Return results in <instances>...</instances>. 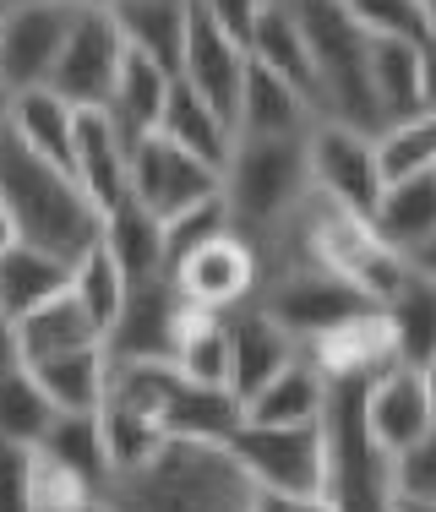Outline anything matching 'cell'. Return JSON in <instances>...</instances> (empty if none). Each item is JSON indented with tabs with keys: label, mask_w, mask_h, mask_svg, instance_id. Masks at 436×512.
I'll return each mask as SVG.
<instances>
[{
	"label": "cell",
	"mask_w": 436,
	"mask_h": 512,
	"mask_svg": "<svg viewBox=\"0 0 436 512\" xmlns=\"http://www.w3.org/2000/svg\"><path fill=\"white\" fill-rule=\"evenodd\" d=\"M0 197H6L11 229H17L22 246H39L60 262H77L82 251L99 246L104 213L71 180V169L22 148L6 115H0Z\"/></svg>",
	"instance_id": "1"
},
{
	"label": "cell",
	"mask_w": 436,
	"mask_h": 512,
	"mask_svg": "<svg viewBox=\"0 0 436 512\" xmlns=\"http://www.w3.org/2000/svg\"><path fill=\"white\" fill-rule=\"evenodd\" d=\"M257 485L246 480L224 442L164 436L159 453L109 480L104 502L115 512H246Z\"/></svg>",
	"instance_id": "2"
},
{
	"label": "cell",
	"mask_w": 436,
	"mask_h": 512,
	"mask_svg": "<svg viewBox=\"0 0 436 512\" xmlns=\"http://www.w3.org/2000/svg\"><path fill=\"white\" fill-rule=\"evenodd\" d=\"M306 197V137H246V131H235V148L224 158V213L240 240H251V246L268 240Z\"/></svg>",
	"instance_id": "3"
},
{
	"label": "cell",
	"mask_w": 436,
	"mask_h": 512,
	"mask_svg": "<svg viewBox=\"0 0 436 512\" xmlns=\"http://www.w3.org/2000/svg\"><path fill=\"white\" fill-rule=\"evenodd\" d=\"M289 6H295V22L306 33L311 82H317V115L377 137L382 115H377V99H371V82H366V33L349 22L344 0H289Z\"/></svg>",
	"instance_id": "4"
},
{
	"label": "cell",
	"mask_w": 436,
	"mask_h": 512,
	"mask_svg": "<svg viewBox=\"0 0 436 512\" xmlns=\"http://www.w3.org/2000/svg\"><path fill=\"white\" fill-rule=\"evenodd\" d=\"M229 458L246 469L257 491H284V496H322L327 485V431L322 420L311 425H251L240 420L224 436Z\"/></svg>",
	"instance_id": "5"
},
{
	"label": "cell",
	"mask_w": 436,
	"mask_h": 512,
	"mask_svg": "<svg viewBox=\"0 0 436 512\" xmlns=\"http://www.w3.org/2000/svg\"><path fill=\"white\" fill-rule=\"evenodd\" d=\"M306 169H311V191L322 202L344 207L355 218H371L382 202V164H377V142L355 126L338 120H317L306 131Z\"/></svg>",
	"instance_id": "6"
},
{
	"label": "cell",
	"mask_w": 436,
	"mask_h": 512,
	"mask_svg": "<svg viewBox=\"0 0 436 512\" xmlns=\"http://www.w3.org/2000/svg\"><path fill=\"white\" fill-rule=\"evenodd\" d=\"M120 60H126V39H120V28H115V11L109 6H77L71 33H66V44H60V60H55L44 88H55L71 109H88V104L99 109L109 99V88H115Z\"/></svg>",
	"instance_id": "7"
},
{
	"label": "cell",
	"mask_w": 436,
	"mask_h": 512,
	"mask_svg": "<svg viewBox=\"0 0 436 512\" xmlns=\"http://www.w3.org/2000/svg\"><path fill=\"white\" fill-rule=\"evenodd\" d=\"M218 191H224V169L202 164L197 153L175 148L159 131L131 142V197L153 218H175L197 202H213Z\"/></svg>",
	"instance_id": "8"
},
{
	"label": "cell",
	"mask_w": 436,
	"mask_h": 512,
	"mask_svg": "<svg viewBox=\"0 0 436 512\" xmlns=\"http://www.w3.org/2000/svg\"><path fill=\"white\" fill-rule=\"evenodd\" d=\"M164 278L175 284V295L186 311L229 316L235 306H246V300L257 295V251H251V240H240L235 229H224L218 240L191 251L186 262H175Z\"/></svg>",
	"instance_id": "9"
},
{
	"label": "cell",
	"mask_w": 436,
	"mask_h": 512,
	"mask_svg": "<svg viewBox=\"0 0 436 512\" xmlns=\"http://www.w3.org/2000/svg\"><path fill=\"white\" fill-rule=\"evenodd\" d=\"M71 17H77L71 0H28V6L0 11V88L22 93L50 82Z\"/></svg>",
	"instance_id": "10"
},
{
	"label": "cell",
	"mask_w": 436,
	"mask_h": 512,
	"mask_svg": "<svg viewBox=\"0 0 436 512\" xmlns=\"http://www.w3.org/2000/svg\"><path fill=\"white\" fill-rule=\"evenodd\" d=\"M180 322H186V306H180L175 284L159 278H142V284H126V300H120L115 322L104 327V355L109 365H137V360H169L175 355Z\"/></svg>",
	"instance_id": "11"
},
{
	"label": "cell",
	"mask_w": 436,
	"mask_h": 512,
	"mask_svg": "<svg viewBox=\"0 0 436 512\" xmlns=\"http://www.w3.org/2000/svg\"><path fill=\"white\" fill-rule=\"evenodd\" d=\"M246 44L235 39V33L224 28V22H213L208 11L191 0V22H186V50H180V71L175 77L186 82V88H197L202 99H208L218 115L235 126V104H240V82H246Z\"/></svg>",
	"instance_id": "12"
},
{
	"label": "cell",
	"mask_w": 436,
	"mask_h": 512,
	"mask_svg": "<svg viewBox=\"0 0 436 512\" xmlns=\"http://www.w3.org/2000/svg\"><path fill=\"white\" fill-rule=\"evenodd\" d=\"M360 425H366L371 447L393 458L398 447H409L415 436H426L436 425V404L426 393V376L415 365H387L382 376H371L360 387Z\"/></svg>",
	"instance_id": "13"
},
{
	"label": "cell",
	"mask_w": 436,
	"mask_h": 512,
	"mask_svg": "<svg viewBox=\"0 0 436 512\" xmlns=\"http://www.w3.org/2000/svg\"><path fill=\"white\" fill-rule=\"evenodd\" d=\"M306 360L322 371V382H371L387 365H398V344H393V327H387L382 306H371L317 333L306 344Z\"/></svg>",
	"instance_id": "14"
},
{
	"label": "cell",
	"mask_w": 436,
	"mask_h": 512,
	"mask_svg": "<svg viewBox=\"0 0 436 512\" xmlns=\"http://www.w3.org/2000/svg\"><path fill=\"white\" fill-rule=\"evenodd\" d=\"M71 180L88 191V202L99 213L131 197V142L93 104L77 109V120H71Z\"/></svg>",
	"instance_id": "15"
},
{
	"label": "cell",
	"mask_w": 436,
	"mask_h": 512,
	"mask_svg": "<svg viewBox=\"0 0 436 512\" xmlns=\"http://www.w3.org/2000/svg\"><path fill=\"white\" fill-rule=\"evenodd\" d=\"M224 327H229V393H235L240 404H246L268 376H278L289 360L300 355V344L257 306V300L235 306L224 316Z\"/></svg>",
	"instance_id": "16"
},
{
	"label": "cell",
	"mask_w": 436,
	"mask_h": 512,
	"mask_svg": "<svg viewBox=\"0 0 436 512\" xmlns=\"http://www.w3.org/2000/svg\"><path fill=\"white\" fill-rule=\"evenodd\" d=\"M311 126H317V109H311L306 93L289 77L251 60L235 104V131H246V137H306Z\"/></svg>",
	"instance_id": "17"
},
{
	"label": "cell",
	"mask_w": 436,
	"mask_h": 512,
	"mask_svg": "<svg viewBox=\"0 0 436 512\" xmlns=\"http://www.w3.org/2000/svg\"><path fill=\"white\" fill-rule=\"evenodd\" d=\"M169 82H175V71H164L159 60H148L142 50H131V44H126V60H120V71H115V88H109V99L99 109L115 120L120 137L137 142V137H148V131L159 126L164 99H169Z\"/></svg>",
	"instance_id": "18"
},
{
	"label": "cell",
	"mask_w": 436,
	"mask_h": 512,
	"mask_svg": "<svg viewBox=\"0 0 436 512\" xmlns=\"http://www.w3.org/2000/svg\"><path fill=\"white\" fill-rule=\"evenodd\" d=\"M371 229H377L398 256H420V251H426L436 240V169L387 180L377 213H371Z\"/></svg>",
	"instance_id": "19"
},
{
	"label": "cell",
	"mask_w": 436,
	"mask_h": 512,
	"mask_svg": "<svg viewBox=\"0 0 436 512\" xmlns=\"http://www.w3.org/2000/svg\"><path fill=\"white\" fill-rule=\"evenodd\" d=\"M246 55L257 60V66L278 71V77H289L311 99V109H317V82H311L306 33H300L295 6H289V0H262V6H257V22H251V33H246Z\"/></svg>",
	"instance_id": "20"
},
{
	"label": "cell",
	"mask_w": 436,
	"mask_h": 512,
	"mask_svg": "<svg viewBox=\"0 0 436 512\" xmlns=\"http://www.w3.org/2000/svg\"><path fill=\"white\" fill-rule=\"evenodd\" d=\"M28 371H33V382L44 387V398L55 404V414H99L104 393H109V355H104V344L28 360Z\"/></svg>",
	"instance_id": "21"
},
{
	"label": "cell",
	"mask_w": 436,
	"mask_h": 512,
	"mask_svg": "<svg viewBox=\"0 0 436 512\" xmlns=\"http://www.w3.org/2000/svg\"><path fill=\"white\" fill-rule=\"evenodd\" d=\"M159 137H169L175 148H186V153H197L202 164H213V169H224V158L229 148H235V126H229L218 109L202 99L197 88H186V82H169V99H164V115H159Z\"/></svg>",
	"instance_id": "22"
},
{
	"label": "cell",
	"mask_w": 436,
	"mask_h": 512,
	"mask_svg": "<svg viewBox=\"0 0 436 512\" xmlns=\"http://www.w3.org/2000/svg\"><path fill=\"white\" fill-rule=\"evenodd\" d=\"M99 246L109 251V262L126 273V284L159 278L164 273V218H153L137 197H126L104 213Z\"/></svg>",
	"instance_id": "23"
},
{
	"label": "cell",
	"mask_w": 436,
	"mask_h": 512,
	"mask_svg": "<svg viewBox=\"0 0 436 512\" xmlns=\"http://www.w3.org/2000/svg\"><path fill=\"white\" fill-rule=\"evenodd\" d=\"M322 409H327V382L317 365L306 360V349L246 398L251 425H311V420H322Z\"/></svg>",
	"instance_id": "24"
},
{
	"label": "cell",
	"mask_w": 436,
	"mask_h": 512,
	"mask_svg": "<svg viewBox=\"0 0 436 512\" xmlns=\"http://www.w3.org/2000/svg\"><path fill=\"white\" fill-rule=\"evenodd\" d=\"M109 11H115V28L131 50L159 60L164 71H180L191 0H109Z\"/></svg>",
	"instance_id": "25"
},
{
	"label": "cell",
	"mask_w": 436,
	"mask_h": 512,
	"mask_svg": "<svg viewBox=\"0 0 436 512\" xmlns=\"http://www.w3.org/2000/svg\"><path fill=\"white\" fill-rule=\"evenodd\" d=\"M17 338H22V360H44V355H66V349L104 344L99 322L77 306V295H71V289H60V295L44 300V306L22 311L17 316Z\"/></svg>",
	"instance_id": "26"
},
{
	"label": "cell",
	"mask_w": 436,
	"mask_h": 512,
	"mask_svg": "<svg viewBox=\"0 0 436 512\" xmlns=\"http://www.w3.org/2000/svg\"><path fill=\"white\" fill-rule=\"evenodd\" d=\"M71 120H77V109L55 88H22L6 104V126L17 131V142L60 169H71Z\"/></svg>",
	"instance_id": "27"
},
{
	"label": "cell",
	"mask_w": 436,
	"mask_h": 512,
	"mask_svg": "<svg viewBox=\"0 0 436 512\" xmlns=\"http://www.w3.org/2000/svg\"><path fill=\"white\" fill-rule=\"evenodd\" d=\"M382 316L393 327V344H398V365H426L436 355V278L409 267V278L382 300Z\"/></svg>",
	"instance_id": "28"
},
{
	"label": "cell",
	"mask_w": 436,
	"mask_h": 512,
	"mask_svg": "<svg viewBox=\"0 0 436 512\" xmlns=\"http://www.w3.org/2000/svg\"><path fill=\"white\" fill-rule=\"evenodd\" d=\"M71 284V262H60V256L39 251V246H22V240H11L6 251H0V311L17 322L22 311L44 306L50 295Z\"/></svg>",
	"instance_id": "29"
},
{
	"label": "cell",
	"mask_w": 436,
	"mask_h": 512,
	"mask_svg": "<svg viewBox=\"0 0 436 512\" xmlns=\"http://www.w3.org/2000/svg\"><path fill=\"white\" fill-rule=\"evenodd\" d=\"M420 44L409 39H366V82L377 99L382 126L420 109Z\"/></svg>",
	"instance_id": "30"
},
{
	"label": "cell",
	"mask_w": 436,
	"mask_h": 512,
	"mask_svg": "<svg viewBox=\"0 0 436 512\" xmlns=\"http://www.w3.org/2000/svg\"><path fill=\"white\" fill-rule=\"evenodd\" d=\"M246 420V404H240L229 387H202L180 376L175 398L164 409V436H191V442H224L235 425Z\"/></svg>",
	"instance_id": "31"
},
{
	"label": "cell",
	"mask_w": 436,
	"mask_h": 512,
	"mask_svg": "<svg viewBox=\"0 0 436 512\" xmlns=\"http://www.w3.org/2000/svg\"><path fill=\"white\" fill-rule=\"evenodd\" d=\"M39 453H50L60 469H71L93 496L109 491V453H104V436H99V414H55L50 431L39 436Z\"/></svg>",
	"instance_id": "32"
},
{
	"label": "cell",
	"mask_w": 436,
	"mask_h": 512,
	"mask_svg": "<svg viewBox=\"0 0 436 512\" xmlns=\"http://www.w3.org/2000/svg\"><path fill=\"white\" fill-rule=\"evenodd\" d=\"M186 382H202V387H229V327L224 316H208V311H186L180 322V338H175V355H169Z\"/></svg>",
	"instance_id": "33"
},
{
	"label": "cell",
	"mask_w": 436,
	"mask_h": 512,
	"mask_svg": "<svg viewBox=\"0 0 436 512\" xmlns=\"http://www.w3.org/2000/svg\"><path fill=\"white\" fill-rule=\"evenodd\" d=\"M99 436H104V453H109V469H137L142 458H153L159 453V442H164V431H159V420H148L142 409H131L126 398H115V393H104V404H99ZM109 474V480H115Z\"/></svg>",
	"instance_id": "34"
},
{
	"label": "cell",
	"mask_w": 436,
	"mask_h": 512,
	"mask_svg": "<svg viewBox=\"0 0 436 512\" xmlns=\"http://www.w3.org/2000/svg\"><path fill=\"white\" fill-rule=\"evenodd\" d=\"M371 142H377L382 180H404V175L436 169V115H426V109H415L404 120H387Z\"/></svg>",
	"instance_id": "35"
},
{
	"label": "cell",
	"mask_w": 436,
	"mask_h": 512,
	"mask_svg": "<svg viewBox=\"0 0 436 512\" xmlns=\"http://www.w3.org/2000/svg\"><path fill=\"white\" fill-rule=\"evenodd\" d=\"M55 420V404L44 398V387L33 382L28 365H17V371L0 376V436L6 442H39L44 431H50Z\"/></svg>",
	"instance_id": "36"
},
{
	"label": "cell",
	"mask_w": 436,
	"mask_h": 512,
	"mask_svg": "<svg viewBox=\"0 0 436 512\" xmlns=\"http://www.w3.org/2000/svg\"><path fill=\"white\" fill-rule=\"evenodd\" d=\"M66 289L77 295V306L99 322V338H104V327L115 322L120 300H126V273L109 262L104 246H93V251H82L77 262H71V284Z\"/></svg>",
	"instance_id": "37"
},
{
	"label": "cell",
	"mask_w": 436,
	"mask_h": 512,
	"mask_svg": "<svg viewBox=\"0 0 436 512\" xmlns=\"http://www.w3.org/2000/svg\"><path fill=\"white\" fill-rule=\"evenodd\" d=\"M349 22H355L366 39H426V11L420 0H344Z\"/></svg>",
	"instance_id": "38"
},
{
	"label": "cell",
	"mask_w": 436,
	"mask_h": 512,
	"mask_svg": "<svg viewBox=\"0 0 436 512\" xmlns=\"http://www.w3.org/2000/svg\"><path fill=\"white\" fill-rule=\"evenodd\" d=\"M229 229V213H224V191H218L213 202H197L186 207V213L164 218V273L175 262H186L197 246H208V240H218Z\"/></svg>",
	"instance_id": "39"
},
{
	"label": "cell",
	"mask_w": 436,
	"mask_h": 512,
	"mask_svg": "<svg viewBox=\"0 0 436 512\" xmlns=\"http://www.w3.org/2000/svg\"><path fill=\"white\" fill-rule=\"evenodd\" d=\"M387 485H393V496H409V502L436 496V425L387 458Z\"/></svg>",
	"instance_id": "40"
},
{
	"label": "cell",
	"mask_w": 436,
	"mask_h": 512,
	"mask_svg": "<svg viewBox=\"0 0 436 512\" xmlns=\"http://www.w3.org/2000/svg\"><path fill=\"white\" fill-rule=\"evenodd\" d=\"M88 502H99V496H93L71 469H60L50 453L33 447V512H77Z\"/></svg>",
	"instance_id": "41"
},
{
	"label": "cell",
	"mask_w": 436,
	"mask_h": 512,
	"mask_svg": "<svg viewBox=\"0 0 436 512\" xmlns=\"http://www.w3.org/2000/svg\"><path fill=\"white\" fill-rule=\"evenodd\" d=\"M0 512H33V447L0 436Z\"/></svg>",
	"instance_id": "42"
},
{
	"label": "cell",
	"mask_w": 436,
	"mask_h": 512,
	"mask_svg": "<svg viewBox=\"0 0 436 512\" xmlns=\"http://www.w3.org/2000/svg\"><path fill=\"white\" fill-rule=\"evenodd\" d=\"M202 11H208L213 22H224L229 33H235L240 44H246V33H251V22H257V6L262 0H197Z\"/></svg>",
	"instance_id": "43"
},
{
	"label": "cell",
	"mask_w": 436,
	"mask_h": 512,
	"mask_svg": "<svg viewBox=\"0 0 436 512\" xmlns=\"http://www.w3.org/2000/svg\"><path fill=\"white\" fill-rule=\"evenodd\" d=\"M246 512H333L327 496H284V491H251Z\"/></svg>",
	"instance_id": "44"
},
{
	"label": "cell",
	"mask_w": 436,
	"mask_h": 512,
	"mask_svg": "<svg viewBox=\"0 0 436 512\" xmlns=\"http://www.w3.org/2000/svg\"><path fill=\"white\" fill-rule=\"evenodd\" d=\"M420 109H426V115H436V33H426V39H420Z\"/></svg>",
	"instance_id": "45"
},
{
	"label": "cell",
	"mask_w": 436,
	"mask_h": 512,
	"mask_svg": "<svg viewBox=\"0 0 436 512\" xmlns=\"http://www.w3.org/2000/svg\"><path fill=\"white\" fill-rule=\"evenodd\" d=\"M17 365H28V360H22V338H17V322H11L6 311H0V376H6V371H17Z\"/></svg>",
	"instance_id": "46"
},
{
	"label": "cell",
	"mask_w": 436,
	"mask_h": 512,
	"mask_svg": "<svg viewBox=\"0 0 436 512\" xmlns=\"http://www.w3.org/2000/svg\"><path fill=\"white\" fill-rule=\"evenodd\" d=\"M393 512H436V496H431V502H409V496H393Z\"/></svg>",
	"instance_id": "47"
},
{
	"label": "cell",
	"mask_w": 436,
	"mask_h": 512,
	"mask_svg": "<svg viewBox=\"0 0 436 512\" xmlns=\"http://www.w3.org/2000/svg\"><path fill=\"white\" fill-rule=\"evenodd\" d=\"M11 240H17V229H11V213H6V197H0V251L11 246Z\"/></svg>",
	"instance_id": "48"
},
{
	"label": "cell",
	"mask_w": 436,
	"mask_h": 512,
	"mask_svg": "<svg viewBox=\"0 0 436 512\" xmlns=\"http://www.w3.org/2000/svg\"><path fill=\"white\" fill-rule=\"evenodd\" d=\"M409 262H415V267H420V273H431V278H436V240H431V246H426V251H420V256H409Z\"/></svg>",
	"instance_id": "49"
},
{
	"label": "cell",
	"mask_w": 436,
	"mask_h": 512,
	"mask_svg": "<svg viewBox=\"0 0 436 512\" xmlns=\"http://www.w3.org/2000/svg\"><path fill=\"white\" fill-rule=\"evenodd\" d=\"M420 376H426V393H431V404H436V355L420 365Z\"/></svg>",
	"instance_id": "50"
},
{
	"label": "cell",
	"mask_w": 436,
	"mask_h": 512,
	"mask_svg": "<svg viewBox=\"0 0 436 512\" xmlns=\"http://www.w3.org/2000/svg\"><path fill=\"white\" fill-rule=\"evenodd\" d=\"M420 11H426V33H436V0H420Z\"/></svg>",
	"instance_id": "51"
},
{
	"label": "cell",
	"mask_w": 436,
	"mask_h": 512,
	"mask_svg": "<svg viewBox=\"0 0 436 512\" xmlns=\"http://www.w3.org/2000/svg\"><path fill=\"white\" fill-rule=\"evenodd\" d=\"M77 512H115V507H109L104 496H99V502H88V507H77Z\"/></svg>",
	"instance_id": "52"
},
{
	"label": "cell",
	"mask_w": 436,
	"mask_h": 512,
	"mask_svg": "<svg viewBox=\"0 0 436 512\" xmlns=\"http://www.w3.org/2000/svg\"><path fill=\"white\" fill-rule=\"evenodd\" d=\"M11 6H28V0H0V11H11Z\"/></svg>",
	"instance_id": "53"
},
{
	"label": "cell",
	"mask_w": 436,
	"mask_h": 512,
	"mask_svg": "<svg viewBox=\"0 0 436 512\" xmlns=\"http://www.w3.org/2000/svg\"><path fill=\"white\" fill-rule=\"evenodd\" d=\"M6 104H11V93H6V88H0V115H6Z\"/></svg>",
	"instance_id": "54"
},
{
	"label": "cell",
	"mask_w": 436,
	"mask_h": 512,
	"mask_svg": "<svg viewBox=\"0 0 436 512\" xmlns=\"http://www.w3.org/2000/svg\"><path fill=\"white\" fill-rule=\"evenodd\" d=\"M71 6H104V0H71Z\"/></svg>",
	"instance_id": "55"
},
{
	"label": "cell",
	"mask_w": 436,
	"mask_h": 512,
	"mask_svg": "<svg viewBox=\"0 0 436 512\" xmlns=\"http://www.w3.org/2000/svg\"><path fill=\"white\" fill-rule=\"evenodd\" d=\"M104 6H109V0H104Z\"/></svg>",
	"instance_id": "56"
}]
</instances>
